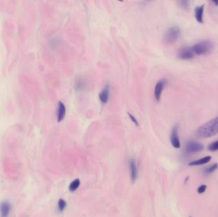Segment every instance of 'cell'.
Listing matches in <instances>:
<instances>
[{"instance_id":"obj_13","label":"cell","mask_w":218,"mask_h":217,"mask_svg":"<svg viewBox=\"0 0 218 217\" xmlns=\"http://www.w3.org/2000/svg\"><path fill=\"white\" fill-rule=\"evenodd\" d=\"M211 160V157L210 156H206L205 157L202 158V159H200L196 161H192L189 163V165L191 166H200V165H203L208 163Z\"/></svg>"},{"instance_id":"obj_15","label":"cell","mask_w":218,"mask_h":217,"mask_svg":"<svg viewBox=\"0 0 218 217\" xmlns=\"http://www.w3.org/2000/svg\"><path fill=\"white\" fill-rule=\"evenodd\" d=\"M67 203L65 200H64L63 199H59L57 203V207L59 211H60V212H63L67 208Z\"/></svg>"},{"instance_id":"obj_3","label":"cell","mask_w":218,"mask_h":217,"mask_svg":"<svg viewBox=\"0 0 218 217\" xmlns=\"http://www.w3.org/2000/svg\"><path fill=\"white\" fill-rule=\"evenodd\" d=\"M181 34V29L179 26H174L168 28L163 37V42L167 44H173L179 38Z\"/></svg>"},{"instance_id":"obj_5","label":"cell","mask_w":218,"mask_h":217,"mask_svg":"<svg viewBox=\"0 0 218 217\" xmlns=\"http://www.w3.org/2000/svg\"><path fill=\"white\" fill-rule=\"evenodd\" d=\"M170 142L172 145L175 148L181 147V143L178 134V126H175L170 134Z\"/></svg>"},{"instance_id":"obj_12","label":"cell","mask_w":218,"mask_h":217,"mask_svg":"<svg viewBox=\"0 0 218 217\" xmlns=\"http://www.w3.org/2000/svg\"><path fill=\"white\" fill-rule=\"evenodd\" d=\"M204 10V5H202L201 6H198L194 9V15H195V18L199 23H203V14Z\"/></svg>"},{"instance_id":"obj_9","label":"cell","mask_w":218,"mask_h":217,"mask_svg":"<svg viewBox=\"0 0 218 217\" xmlns=\"http://www.w3.org/2000/svg\"><path fill=\"white\" fill-rule=\"evenodd\" d=\"M110 96V85H106L102 91L99 94V99L102 103L105 104H107L109 100Z\"/></svg>"},{"instance_id":"obj_6","label":"cell","mask_w":218,"mask_h":217,"mask_svg":"<svg viewBox=\"0 0 218 217\" xmlns=\"http://www.w3.org/2000/svg\"><path fill=\"white\" fill-rule=\"evenodd\" d=\"M195 54L193 52L192 48L184 47L182 48L179 52L178 57L182 60H190L193 59Z\"/></svg>"},{"instance_id":"obj_4","label":"cell","mask_w":218,"mask_h":217,"mask_svg":"<svg viewBox=\"0 0 218 217\" xmlns=\"http://www.w3.org/2000/svg\"><path fill=\"white\" fill-rule=\"evenodd\" d=\"M167 84V80L166 79H161L159 80L155 86V97L157 101H159L160 100L161 96L162 94V92L164 87Z\"/></svg>"},{"instance_id":"obj_16","label":"cell","mask_w":218,"mask_h":217,"mask_svg":"<svg viewBox=\"0 0 218 217\" xmlns=\"http://www.w3.org/2000/svg\"><path fill=\"white\" fill-rule=\"evenodd\" d=\"M84 86H85V85H84V83L83 82V80L79 79V80L76 82L75 88H76V89L78 91H81L82 90H84Z\"/></svg>"},{"instance_id":"obj_2","label":"cell","mask_w":218,"mask_h":217,"mask_svg":"<svg viewBox=\"0 0 218 217\" xmlns=\"http://www.w3.org/2000/svg\"><path fill=\"white\" fill-rule=\"evenodd\" d=\"M214 47V43L210 40L200 42L192 46V50L195 55L202 56L210 54Z\"/></svg>"},{"instance_id":"obj_21","label":"cell","mask_w":218,"mask_h":217,"mask_svg":"<svg viewBox=\"0 0 218 217\" xmlns=\"http://www.w3.org/2000/svg\"><path fill=\"white\" fill-rule=\"evenodd\" d=\"M206 189H207V185H202L198 187L197 191H198V193H203L205 192Z\"/></svg>"},{"instance_id":"obj_11","label":"cell","mask_w":218,"mask_h":217,"mask_svg":"<svg viewBox=\"0 0 218 217\" xmlns=\"http://www.w3.org/2000/svg\"><path fill=\"white\" fill-rule=\"evenodd\" d=\"M129 168L131 170V179L133 182H135L137 180L138 177V169L137 163L134 159H130L129 162Z\"/></svg>"},{"instance_id":"obj_17","label":"cell","mask_w":218,"mask_h":217,"mask_svg":"<svg viewBox=\"0 0 218 217\" xmlns=\"http://www.w3.org/2000/svg\"><path fill=\"white\" fill-rule=\"evenodd\" d=\"M217 168H218V164H217V163L214 164L213 165H212L210 167H209V168L206 169L205 170V172L206 173H207V174L212 173L214 172V171H216V170L217 169Z\"/></svg>"},{"instance_id":"obj_14","label":"cell","mask_w":218,"mask_h":217,"mask_svg":"<svg viewBox=\"0 0 218 217\" xmlns=\"http://www.w3.org/2000/svg\"><path fill=\"white\" fill-rule=\"evenodd\" d=\"M80 185V181L79 179L76 178L73 180L69 185V190L71 192H73L76 191V190L79 187Z\"/></svg>"},{"instance_id":"obj_10","label":"cell","mask_w":218,"mask_h":217,"mask_svg":"<svg viewBox=\"0 0 218 217\" xmlns=\"http://www.w3.org/2000/svg\"><path fill=\"white\" fill-rule=\"evenodd\" d=\"M66 115V107L65 105L61 101H59L57 104V120L58 122H61L63 120Z\"/></svg>"},{"instance_id":"obj_8","label":"cell","mask_w":218,"mask_h":217,"mask_svg":"<svg viewBox=\"0 0 218 217\" xmlns=\"http://www.w3.org/2000/svg\"><path fill=\"white\" fill-rule=\"evenodd\" d=\"M11 209V206L9 201H2L0 203V217H8Z\"/></svg>"},{"instance_id":"obj_18","label":"cell","mask_w":218,"mask_h":217,"mask_svg":"<svg viewBox=\"0 0 218 217\" xmlns=\"http://www.w3.org/2000/svg\"><path fill=\"white\" fill-rule=\"evenodd\" d=\"M208 149L211 152H216L218 150V141L210 144L208 146Z\"/></svg>"},{"instance_id":"obj_1","label":"cell","mask_w":218,"mask_h":217,"mask_svg":"<svg viewBox=\"0 0 218 217\" xmlns=\"http://www.w3.org/2000/svg\"><path fill=\"white\" fill-rule=\"evenodd\" d=\"M218 133V116L212 119L200 126L196 132L197 136L200 138H208L213 137Z\"/></svg>"},{"instance_id":"obj_7","label":"cell","mask_w":218,"mask_h":217,"mask_svg":"<svg viewBox=\"0 0 218 217\" xmlns=\"http://www.w3.org/2000/svg\"><path fill=\"white\" fill-rule=\"evenodd\" d=\"M203 149V146L197 142H189L186 145V151L187 153H196L201 152Z\"/></svg>"},{"instance_id":"obj_19","label":"cell","mask_w":218,"mask_h":217,"mask_svg":"<svg viewBox=\"0 0 218 217\" xmlns=\"http://www.w3.org/2000/svg\"><path fill=\"white\" fill-rule=\"evenodd\" d=\"M179 4L182 8H183L184 9H187L190 6V2L186 1V0H181V1L179 2Z\"/></svg>"},{"instance_id":"obj_22","label":"cell","mask_w":218,"mask_h":217,"mask_svg":"<svg viewBox=\"0 0 218 217\" xmlns=\"http://www.w3.org/2000/svg\"><path fill=\"white\" fill-rule=\"evenodd\" d=\"M214 3H215L216 6H218V1L217 2H213Z\"/></svg>"},{"instance_id":"obj_20","label":"cell","mask_w":218,"mask_h":217,"mask_svg":"<svg viewBox=\"0 0 218 217\" xmlns=\"http://www.w3.org/2000/svg\"><path fill=\"white\" fill-rule=\"evenodd\" d=\"M128 116H129V119H130L133 122V124H134L135 125H136L137 126H139V124H138V120H137V119L135 118V117L132 114H131V113H128Z\"/></svg>"}]
</instances>
